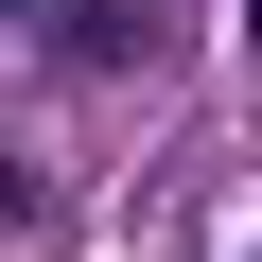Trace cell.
Listing matches in <instances>:
<instances>
[{"label": "cell", "instance_id": "1", "mask_svg": "<svg viewBox=\"0 0 262 262\" xmlns=\"http://www.w3.org/2000/svg\"><path fill=\"white\" fill-rule=\"evenodd\" d=\"M35 53L53 70H158L175 53V0H35Z\"/></svg>", "mask_w": 262, "mask_h": 262}, {"label": "cell", "instance_id": "2", "mask_svg": "<svg viewBox=\"0 0 262 262\" xmlns=\"http://www.w3.org/2000/svg\"><path fill=\"white\" fill-rule=\"evenodd\" d=\"M0 18H35V0H0Z\"/></svg>", "mask_w": 262, "mask_h": 262}]
</instances>
